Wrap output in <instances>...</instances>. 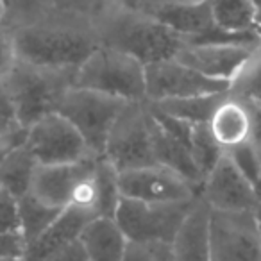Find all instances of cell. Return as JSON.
Segmentation results:
<instances>
[{
    "label": "cell",
    "mask_w": 261,
    "mask_h": 261,
    "mask_svg": "<svg viewBox=\"0 0 261 261\" xmlns=\"http://www.w3.org/2000/svg\"><path fill=\"white\" fill-rule=\"evenodd\" d=\"M8 25L13 31L18 59L41 68L75 73L102 45L100 25L88 20L34 16Z\"/></svg>",
    "instance_id": "1"
},
{
    "label": "cell",
    "mask_w": 261,
    "mask_h": 261,
    "mask_svg": "<svg viewBox=\"0 0 261 261\" xmlns=\"http://www.w3.org/2000/svg\"><path fill=\"white\" fill-rule=\"evenodd\" d=\"M102 45L120 48L143 65L174 59L188 43L182 34L156 16L130 8H118L100 29Z\"/></svg>",
    "instance_id": "2"
},
{
    "label": "cell",
    "mask_w": 261,
    "mask_h": 261,
    "mask_svg": "<svg viewBox=\"0 0 261 261\" xmlns=\"http://www.w3.org/2000/svg\"><path fill=\"white\" fill-rule=\"evenodd\" d=\"M72 86L125 102H147L145 65L120 48L100 45L75 70Z\"/></svg>",
    "instance_id": "3"
},
{
    "label": "cell",
    "mask_w": 261,
    "mask_h": 261,
    "mask_svg": "<svg viewBox=\"0 0 261 261\" xmlns=\"http://www.w3.org/2000/svg\"><path fill=\"white\" fill-rule=\"evenodd\" d=\"M73 73L41 68L16 59L11 72L0 83L8 93L22 127L29 129L34 122L50 113H58L63 93L72 86Z\"/></svg>",
    "instance_id": "4"
},
{
    "label": "cell",
    "mask_w": 261,
    "mask_h": 261,
    "mask_svg": "<svg viewBox=\"0 0 261 261\" xmlns=\"http://www.w3.org/2000/svg\"><path fill=\"white\" fill-rule=\"evenodd\" d=\"M127 104L98 91L70 86L59 100L58 113L79 130L93 156L98 158L104 156L111 127Z\"/></svg>",
    "instance_id": "5"
},
{
    "label": "cell",
    "mask_w": 261,
    "mask_h": 261,
    "mask_svg": "<svg viewBox=\"0 0 261 261\" xmlns=\"http://www.w3.org/2000/svg\"><path fill=\"white\" fill-rule=\"evenodd\" d=\"M193 202L195 199L182 202H147L122 197L115 220L129 243L170 245Z\"/></svg>",
    "instance_id": "6"
},
{
    "label": "cell",
    "mask_w": 261,
    "mask_h": 261,
    "mask_svg": "<svg viewBox=\"0 0 261 261\" xmlns=\"http://www.w3.org/2000/svg\"><path fill=\"white\" fill-rule=\"evenodd\" d=\"M104 158L118 172L158 165L147 102H129L123 108L108 136Z\"/></svg>",
    "instance_id": "7"
},
{
    "label": "cell",
    "mask_w": 261,
    "mask_h": 261,
    "mask_svg": "<svg viewBox=\"0 0 261 261\" xmlns=\"http://www.w3.org/2000/svg\"><path fill=\"white\" fill-rule=\"evenodd\" d=\"M38 165H66L91 160L93 152L79 130L59 113H50L27 129L25 142Z\"/></svg>",
    "instance_id": "8"
},
{
    "label": "cell",
    "mask_w": 261,
    "mask_h": 261,
    "mask_svg": "<svg viewBox=\"0 0 261 261\" xmlns=\"http://www.w3.org/2000/svg\"><path fill=\"white\" fill-rule=\"evenodd\" d=\"M145 83L147 102L225 93L231 90V83L210 79L197 70L182 65L177 59H167V61L147 65Z\"/></svg>",
    "instance_id": "9"
},
{
    "label": "cell",
    "mask_w": 261,
    "mask_h": 261,
    "mask_svg": "<svg viewBox=\"0 0 261 261\" xmlns=\"http://www.w3.org/2000/svg\"><path fill=\"white\" fill-rule=\"evenodd\" d=\"M199 197L213 211L227 213H252L259 204L256 186L238 170L225 150L204 177Z\"/></svg>",
    "instance_id": "10"
},
{
    "label": "cell",
    "mask_w": 261,
    "mask_h": 261,
    "mask_svg": "<svg viewBox=\"0 0 261 261\" xmlns=\"http://www.w3.org/2000/svg\"><path fill=\"white\" fill-rule=\"evenodd\" d=\"M211 261H261V236L252 213L211 210Z\"/></svg>",
    "instance_id": "11"
},
{
    "label": "cell",
    "mask_w": 261,
    "mask_h": 261,
    "mask_svg": "<svg viewBox=\"0 0 261 261\" xmlns=\"http://www.w3.org/2000/svg\"><path fill=\"white\" fill-rule=\"evenodd\" d=\"M120 192L125 199L147 202H182L199 197V190L188 179L165 165L120 172Z\"/></svg>",
    "instance_id": "12"
},
{
    "label": "cell",
    "mask_w": 261,
    "mask_h": 261,
    "mask_svg": "<svg viewBox=\"0 0 261 261\" xmlns=\"http://www.w3.org/2000/svg\"><path fill=\"white\" fill-rule=\"evenodd\" d=\"M261 43V41H259ZM259 43L242 41H188L174 59L210 79L232 83Z\"/></svg>",
    "instance_id": "13"
},
{
    "label": "cell",
    "mask_w": 261,
    "mask_h": 261,
    "mask_svg": "<svg viewBox=\"0 0 261 261\" xmlns=\"http://www.w3.org/2000/svg\"><path fill=\"white\" fill-rule=\"evenodd\" d=\"M95 158L79 163L66 165H38L34 172L31 193L48 206L65 210L70 204V197L75 185L93 170Z\"/></svg>",
    "instance_id": "14"
},
{
    "label": "cell",
    "mask_w": 261,
    "mask_h": 261,
    "mask_svg": "<svg viewBox=\"0 0 261 261\" xmlns=\"http://www.w3.org/2000/svg\"><path fill=\"white\" fill-rule=\"evenodd\" d=\"M207 129L222 150L252 142V108L227 91L215 108Z\"/></svg>",
    "instance_id": "15"
},
{
    "label": "cell",
    "mask_w": 261,
    "mask_h": 261,
    "mask_svg": "<svg viewBox=\"0 0 261 261\" xmlns=\"http://www.w3.org/2000/svg\"><path fill=\"white\" fill-rule=\"evenodd\" d=\"M211 207L197 197L170 243L174 261H211Z\"/></svg>",
    "instance_id": "16"
},
{
    "label": "cell",
    "mask_w": 261,
    "mask_h": 261,
    "mask_svg": "<svg viewBox=\"0 0 261 261\" xmlns=\"http://www.w3.org/2000/svg\"><path fill=\"white\" fill-rule=\"evenodd\" d=\"M88 261H123L129 240L115 218L93 217L79 234Z\"/></svg>",
    "instance_id": "17"
},
{
    "label": "cell",
    "mask_w": 261,
    "mask_h": 261,
    "mask_svg": "<svg viewBox=\"0 0 261 261\" xmlns=\"http://www.w3.org/2000/svg\"><path fill=\"white\" fill-rule=\"evenodd\" d=\"M91 218H93V215L90 213H84L75 207H65L59 213V217L50 224V227L36 242H33L27 247L23 261H43L58 249L72 242H77L81 231Z\"/></svg>",
    "instance_id": "18"
},
{
    "label": "cell",
    "mask_w": 261,
    "mask_h": 261,
    "mask_svg": "<svg viewBox=\"0 0 261 261\" xmlns=\"http://www.w3.org/2000/svg\"><path fill=\"white\" fill-rule=\"evenodd\" d=\"M150 123H152V142L158 165H165V167L175 170L182 177L188 179L197 190H200L204 177L200 174L199 167L195 165V161H193L190 147L179 138H175L172 133H168L158 122V118L152 115V111H150Z\"/></svg>",
    "instance_id": "19"
},
{
    "label": "cell",
    "mask_w": 261,
    "mask_h": 261,
    "mask_svg": "<svg viewBox=\"0 0 261 261\" xmlns=\"http://www.w3.org/2000/svg\"><path fill=\"white\" fill-rule=\"evenodd\" d=\"M36 168L38 161L27 150V147L23 143L16 145L0 163V188L15 199L27 195L33 186Z\"/></svg>",
    "instance_id": "20"
},
{
    "label": "cell",
    "mask_w": 261,
    "mask_h": 261,
    "mask_svg": "<svg viewBox=\"0 0 261 261\" xmlns=\"http://www.w3.org/2000/svg\"><path fill=\"white\" fill-rule=\"evenodd\" d=\"M213 23L227 33H261L254 0H207Z\"/></svg>",
    "instance_id": "21"
},
{
    "label": "cell",
    "mask_w": 261,
    "mask_h": 261,
    "mask_svg": "<svg viewBox=\"0 0 261 261\" xmlns=\"http://www.w3.org/2000/svg\"><path fill=\"white\" fill-rule=\"evenodd\" d=\"M227 93V91H225ZM225 93H211L199 95V97H186V98H170L161 102H147L154 109L172 118L182 120L188 123H207L213 115L218 102L224 98Z\"/></svg>",
    "instance_id": "22"
},
{
    "label": "cell",
    "mask_w": 261,
    "mask_h": 261,
    "mask_svg": "<svg viewBox=\"0 0 261 261\" xmlns=\"http://www.w3.org/2000/svg\"><path fill=\"white\" fill-rule=\"evenodd\" d=\"M63 210L48 204L41 202L36 195L27 193V195L18 199V222H20V232L25 240L27 247L33 242H36L50 224L59 217Z\"/></svg>",
    "instance_id": "23"
},
{
    "label": "cell",
    "mask_w": 261,
    "mask_h": 261,
    "mask_svg": "<svg viewBox=\"0 0 261 261\" xmlns=\"http://www.w3.org/2000/svg\"><path fill=\"white\" fill-rule=\"evenodd\" d=\"M93 175L97 181L98 190V206L97 217H109L115 218L116 207L122 200L120 192V172L115 168V165L104 156H98L95 160Z\"/></svg>",
    "instance_id": "24"
},
{
    "label": "cell",
    "mask_w": 261,
    "mask_h": 261,
    "mask_svg": "<svg viewBox=\"0 0 261 261\" xmlns=\"http://www.w3.org/2000/svg\"><path fill=\"white\" fill-rule=\"evenodd\" d=\"M229 91L247 104L261 106V43L254 48L242 72L231 83Z\"/></svg>",
    "instance_id": "25"
},
{
    "label": "cell",
    "mask_w": 261,
    "mask_h": 261,
    "mask_svg": "<svg viewBox=\"0 0 261 261\" xmlns=\"http://www.w3.org/2000/svg\"><path fill=\"white\" fill-rule=\"evenodd\" d=\"M190 152H192L193 161L199 167L202 177H206L207 172L215 167L224 150L213 140L210 129H207V123H195L192 130V140H190Z\"/></svg>",
    "instance_id": "26"
},
{
    "label": "cell",
    "mask_w": 261,
    "mask_h": 261,
    "mask_svg": "<svg viewBox=\"0 0 261 261\" xmlns=\"http://www.w3.org/2000/svg\"><path fill=\"white\" fill-rule=\"evenodd\" d=\"M231 156V160L234 161V165L238 167V170L252 182L254 186L257 185L261 177V152L259 147L254 142H247L243 145H238L231 150H225Z\"/></svg>",
    "instance_id": "27"
},
{
    "label": "cell",
    "mask_w": 261,
    "mask_h": 261,
    "mask_svg": "<svg viewBox=\"0 0 261 261\" xmlns=\"http://www.w3.org/2000/svg\"><path fill=\"white\" fill-rule=\"evenodd\" d=\"M97 206H98V190H97V181H95L93 170H91L90 174L84 175L75 185L72 197H70L68 207H75V210H81L84 213H90L93 217H97Z\"/></svg>",
    "instance_id": "28"
},
{
    "label": "cell",
    "mask_w": 261,
    "mask_h": 261,
    "mask_svg": "<svg viewBox=\"0 0 261 261\" xmlns=\"http://www.w3.org/2000/svg\"><path fill=\"white\" fill-rule=\"evenodd\" d=\"M123 261H174V256L165 243H129Z\"/></svg>",
    "instance_id": "29"
},
{
    "label": "cell",
    "mask_w": 261,
    "mask_h": 261,
    "mask_svg": "<svg viewBox=\"0 0 261 261\" xmlns=\"http://www.w3.org/2000/svg\"><path fill=\"white\" fill-rule=\"evenodd\" d=\"M16 59H18V56H16L15 38H13L11 27L6 22H0V83L11 72Z\"/></svg>",
    "instance_id": "30"
},
{
    "label": "cell",
    "mask_w": 261,
    "mask_h": 261,
    "mask_svg": "<svg viewBox=\"0 0 261 261\" xmlns=\"http://www.w3.org/2000/svg\"><path fill=\"white\" fill-rule=\"evenodd\" d=\"M25 127H22L16 111L13 108V102L9 100L8 93L0 88V138H9L23 133Z\"/></svg>",
    "instance_id": "31"
},
{
    "label": "cell",
    "mask_w": 261,
    "mask_h": 261,
    "mask_svg": "<svg viewBox=\"0 0 261 261\" xmlns=\"http://www.w3.org/2000/svg\"><path fill=\"white\" fill-rule=\"evenodd\" d=\"M27 243L20 231H0V259H23Z\"/></svg>",
    "instance_id": "32"
},
{
    "label": "cell",
    "mask_w": 261,
    "mask_h": 261,
    "mask_svg": "<svg viewBox=\"0 0 261 261\" xmlns=\"http://www.w3.org/2000/svg\"><path fill=\"white\" fill-rule=\"evenodd\" d=\"M0 231H20L18 199L0 188Z\"/></svg>",
    "instance_id": "33"
},
{
    "label": "cell",
    "mask_w": 261,
    "mask_h": 261,
    "mask_svg": "<svg viewBox=\"0 0 261 261\" xmlns=\"http://www.w3.org/2000/svg\"><path fill=\"white\" fill-rule=\"evenodd\" d=\"M43 261H88V256L84 252L81 242L77 240V242H72L68 245L58 249L56 252H52Z\"/></svg>",
    "instance_id": "34"
},
{
    "label": "cell",
    "mask_w": 261,
    "mask_h": 261,
    "mask_svg": "<svg viewBox=\"0 0 261 261\" xmlns=\"http://www.w3.org/2000/svg\"><path fill=\"white\" fill-rule=\"evenodd\" d=\"M25 135H27V129L23 130V133H20V135H16V136L0 138V163H2V160L8 156L9 150L15 149L16 145H22V143L25 142Z\"/></svg>",
    "instance_id": "35"
},
{
    "label": "cell",
    "mask_w": 261,
    "mask_h": 261,
    "mask_svg": "<svg viewBox=\"0 0 261 261\" xmlns=\"http://www.w3.org/2000/svg\"><path fill=\"white\" fill-rule=\"evenodd\" d=\"M252 108V142L261 145V106H250Z\"/></svg>",
    "instance_id": "36"
},
{
    "label": "cell",
    "mask_w": 261,
    "mask_h": 261,
    "mask_svg": "<svg viewBox=\"0 0 261 261\" xmlns=\"http://www.w3.org/2000/svg\"><path fill=\"white\" fill-rule=\"evenodd\" d=\"M252 215H254V220H256L257 231H259V236H261V200H259V204L256 206V210L252 211Z\"/></svg>",
    "instance_id": "37"
},
{
    "label": "cell",
    "mask_w": 261,
    "mask_h": 261,
    "mask_svg": "<svg viewBox=\"0 0 261 261\" xmlns=\"http://www.w3.org/2000/svg\"><path fill=\"white\" fill-rule=\"evenodd\" d=\"M8 0H0V22H4L6 16H8Z\"/></svg>",
    "instance_id": "38"
},
{
    "label": "cell",
    "mask_w": 261,
    "mask_h": 261,
    "mask_svg": "<svg viewBox=\"0 0 261 261\" xmlns=\"http://www.w3.org/2000/svg\"><path fill=\"white\" fill-rule=\"evenodd\" d=\"M259 147V152H261V145H257ZM256 192H257V197H259V200H261V177H259V181H257V185H256Z\"/></svg>",
    "instance_id": "39"
},
{
    "label": "cell",
    "mask_w": 261,
    "mask_h": 261,
    "mask_svg": "<svg viewBox=\"0 0 261 261\" xmlns=\"http://www.w3.org/2000/svg\"><path fill=\"white\" fill-rule=\"evenodd\" d=\"M0 261H23V259H0Z\"/></svg>",
    "instance_id": "40"
}]
</instances>
